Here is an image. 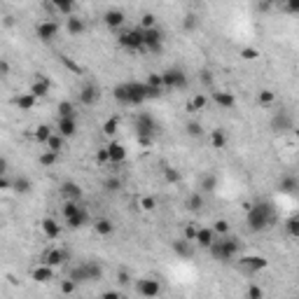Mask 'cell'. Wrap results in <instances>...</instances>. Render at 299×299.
<instances>
[{"mask_svg":"<svg viewBox=\"0 0 299 299\" xmlns=\"http://www.w3.org/2000/svg\"><path fill=\"white\" fill-rule=\"evenodd\" d=\"M103 23L110 31H117V28H122L124 23H126V14H124L122 9H107L105 14H103Z\"/></svg>","mask_w":299,"mask_h":299,"instance_id":"cell-19","label":"cell"},{"mask_svg":"<svg viewBox=\"0 0 299 299\" xmlns=\"http://www.w3.org/2000/svg\"><path fill=\"white\" fill-rule=\"evenodd\" d=\"M215 238H217V234L213 231V227H201V229H197V236H194V246H199V248H203V250H208Z\"/></svg>","mask_w":299,"mask_h":299,"instance_id":"cell-21","label":"cell"},{"mask_svg":"<svg viewBox=\"0 0 299 299\" xmlns=\"http://www.w3.org/2000/svg\"><path fill=\"white\" fill-rule=\"evenodd\" d=\"M133 131L138 138H154L157 133V119H154L150 112H138L136 115V122H133Z\"/></svg>","mask_w":299,"mask_h":299,"instance_id":"cell-7","label":"cell"},{"mask_svg":"<svg viewBox=\"0 0 299 299\" xmlns=\"http://www.w3.org/2000/svg\"><path fill=\"white\" fill-rule=\"evenodd\" d=\"M276 224V208L269 201H257V203H248L246 206V227L253 234L271 229Z\"/></svg>","mask_w":299,"mask_h":299,"instance_id":"cell-2","label":"cell"},{"mask_svg":"<svg viewBox=\"0 0 299 299\" xmlns=\"http://www.w3.org/2000/svg\"><path fill=\"white\" fill-rule=\"evenodd\" d=\"M103 187H105V192H119L122 190V180L119 178H107L103 183Z\"/></svg>","mask_w":299,"mask_h":299,"instance_id":"cell-45","label":"cell"},{"mask_svg":"<svg viewBox=\"0 0 299 299\" xmlns=\"http://www.w3.org/2000/svg\"><path fill=\"white\" fill-rule=\"evenodd\" d=\"M7 190H12V180L7 176H0V192H7Z\"/></svg>","mask_w":299,"mask_h":299,"instance_id":"cell-57","label":"cell"},{"mask_svg":"<svg viewBox=\"0 0 299 299\" xmlns=\"http://www.w3.org/2000/svg\"><path fill=\"white\" fill-rule=\"evenodd\" d=\"M136 292H138L140 297H159L161 295V283L159 281H154V278H140V281H136Z\"/></svg>","mask_w":299,"mask_h":299,"instance_id":"cell-13","label":"cell"},{"mask_svg":"<svg viewBox=\"0 0 299 299\" xmlns=\"http://www.w3.org/2000/svg\"><path fill=\"white\" fill-rule=\"evenodd\" d=\"M154 208H157V199H154V197H143V199H140V210L152 213Z\"/></svg>","mask_w":299,"mask_h":299,"instance_id":"cell-47","label":"cell"},{"mask_svg":"<svg viewBox=\"0 0 299 299\" xmlns=\"http://www.w3.org/2000/svg\"><path fill=\"white\" fill-rule=\"evenodd\" d=\"M0 75H2V77L9 75V63L5 61V59H0Z\"/></svg>","mask_w":299,"mask_h":299,"instance_id":"cell-58","label":"cell"},{"mask_svg":"<svg viewBox=\"0 0 299 299\" xmlns=\"http://www.w3.org/2000/svg\"><path fill=\"white\" fill-rule=\"evenodd\" d=\"M94 231L99 236H112L115 234V222L110 217H99V220H94Z\"/></svg>","mask_w":299,"mask_h":299,"instance_id":"cell-27","label":"cell"},{"mask_svg":"<svg viewBox=\"0 0 299 299\" xmlns=\"http://www.w3.org/2000/svg\"><path fill=\"white\" fill-rule=\"evenodd\" d=\"M103 150H105L107 164H112V166H117V164H124V161H126V157H129L126 147H124L122 143H117V140H110V143H107Z\"/></svg>","mask_w":299,"mask_h":299,"instance_id":"cell-12","label":"cell"},{"mask_svg":"<svg viewBox=\"0 0 299 299\" xmlns=\"http://www.w3.org/2000/svg\"><path fill=\"white\" fill-rule=\"evenodd\" d=\"M117 42L126 52H143V28H126L117 35Z\"/></svg>","mask_w":299,"mask_h":299,"instance_id":"cell-5","label":"cell"},{"mask_svg":"<svg viewBox=\"0 0 299 299\" xmlns=\"http://www.w3.org/2000/svg\"><path fill=\"white\" fill-rule=\"evenodd\" d=\"M45 147H47V150H52V152H59V154H61V150L66 147V138H63V136H59L56 131H52V136L47 138Z\"/></svg>","mask_w":299,"mask_h":299,"instance_id":"cell-34","label":"cell"},{"mask_svg":"<svg viewBox=\"0 0 299 299\" xmlns=\"http://www.w3.org/2000/svg\"><path fill=\"white\" fill-rule=\"evenodd\" d=\"M164 180H166V183H171V185H176V183H180V173H178L176 169H166L164 171Z\"/></svg>","mask_w":299,"mask_h":299,"instance_id":"cell-48","label":"cell"},{"mask_svg":"<svg viewBox=\"0 0 299 299\" xmlns=\"http://www.w3.org/2000/svg\"><path fill=\"white\" fill-rule=\"evenodd\" d=\"M203 203H206V199H203L201 192H192L187 199H185V206H187V210H192V213H199Z\"/></svg>","mask_w":299,"mask_h":299,"instance_id":"cell-32","label":"cell"},{"mask_svg":"<svg viewBox=\"0 0 299 299\" xmlns=\"http://www.w3.org/2000/svg\"><path fill=\"white\" fill-rule=\"evenodd\" d=\"M70 278H73L77 285L100 281V278H103V267H100L99 262H82V264H77V267L70 271Z\"/></svg>","mask_w":299,"mask_h":299,"instance_id":"cell-4","label":"cell"},{"mask_svg":"<svg viewBox=\"0 0 299 299\" xmlns=\"http://www.w3.org/2000/svg\"><path fill=\"white\" fill-rule=\"evenodd\" d=\"M246 297L248 299H262L264 297V290H262L260 285H250V288L246 290Z\"/></svg>","mask_w":299,"mask_h":299,"instance_id":"cell-50","label":"cell"},{"mask_svg":"<svg viewBox=\"0 0 299 299\" xmlns=\"http://www.w3.org/2000/svg\"><path fill=\"white\" fill-rule=\"evenodd\" d=\"M161 85L169 92H176V89H185L187 87V73L183 68H166L161 73Z\"/></svg>","mask_w":299,"mask_h":299,"instance_id":"cell-6","label":"cell"},{"mask_svg":"<svg viewBox=\"0 0 299 299\" xmlns=\"http://www.w3.org/2000/svg\"><path fill=\"white\" fill-rule=\"evenodd\" d=\"M210 80H213V77H210V73H208V70H203V73H201V82H203V85H210Z\"/></svg>","mask_w":299,"mask_h":299,"instance_id":"cell-60","label":"cell"},{"mask_svg":"<svg viewBox=\"0 0 299 299\" xmlns=\"http://www.w3.org/2000/svg\"><path fill=\"white\" fill-rule=\"evenodd\" d=\"M75 2H77V0H52L54 7L59 9L61 14H66V16H70L73 12H75Z\"/></svg>","mask_w":299,"mask_h":299,"instance_id":"cell-36","label":"cell"},{"mask_svg":"<svg viewBox=\"0 0 299 299\" xmlns=\"http://www.w3.org/2000/svg\"><path fill=\"white\" fill-rule=\"evenodd\" d=\"M40 229H42V234H45L49 241H56V238L61 236V231H63L61 224L56 222L54 217H42V220H40Z\"/></svg>","mask_w":299,"mask_h":299,"instance_id":"cell-20","label":"cell"},{"mask_svg":"<svg viewBox=\"0 0 299 299\" xmlns=\"http://www.w3.org/2000/svg\"><path fill=\"white\" fill-rule=\"evenodd\" d=\"M292 129H295V119H292L290 112L281 110V112L274 115V119H271V131L274 133H290Z\"/></svg>","mask_w":299,"mask_h":299,"instance_id":"cell-14","label":"cell"},{"mask_svg":"<svg viewBox=\"0 0 299 299\" xmlns=\"http://www.w3.org/2000/svg\"><path fill=\"white\" fill-rule=\"evenodd\" d=\"M201 190L203 192H215L217 190V176H213V173H208V176H203V180H201Z\"/></svg>","mask_w":299,"mask_h":299,"instance_id":"cell-40","label":"cell"},{"mask_svg":"<svg viewBox=\"0 0 299 299\" xmlns=\"http://www.w3.org/2000/svg\"><path fill=\"white\" fill-rule=\"evenodd\" d=\"M145 85L157 87V89H164V85H161V73H152V75L147 77V82H145Z\"/></svg>","mask_w":299,"mask_h":299,"instance_id":"cell-52","label":"cell"},{"mask_svg":"<svg viewBox=\"0 0 299 299\" xmlns=\"http://www.w3.org/2000/svg\"><path fill=\"white\" fill-rule=\"evenodd\" d=\"M192 246H194V243H192V241H187V238H176V241L171 243L173 253H176L178 257H185V260L194 255V248H192Z\"/></svg>","mask_w":299,"mask_h":299,"instance_id":"cell-24","label":"cell"},{"mask_svg":"<svg viewBox=\"0 0 299 299\" xmlns=\"http://www.w3.org/2000/svg\"><path fill=\"white\" fill-rule=\"evenodd\" d=\"M208 107V96L206 94H194L192 100L187 103V110H192V112H199V110H206Z\"/></svg>","mask_w":299,"mask_h":299,"instance_id":"cell-35","label":"cell"},{"mask_svg":"<svg viewBox=\"0 0 299 299\" xmlns=\"http://www.w3.org/2000/svg\"><path fill=\"white\" fill-rule=\"evenodd\" d=\"M49 89H52V82H49V80H47V77L40 73V75L35 77L33 87H31V94L35 96V99H45L47 94H49Z\"/></svg>","mask_w":299,"mask_h":299,"instance_id":"cell-23","label":"cell"},{"mask_svg":"<svg viewBox=\"0 0 299 299\" xmlns=\"http://www.w3.org/2000/svg\"><path fill=\"white\" fill-rule=\"evenodd\" d=\"M161 92H164V89H157V87H150V85H145V82L131 80V82L117 85L115 89H112V96H115V100L122 103V105H143V103L150 99H159Z\"/></svg>","mask_w":299,"mask_h":299,"instance_id":"cell-1","label":"cell"},{"mask_svg":"<svg viewBox=\"0 0 299 299\" xmlns=\"http://www.w3.org/2000/svg\"><path fill=\"white\" fill-rule=\"evenodd\" d=\"M208 143H210L213 150H224L227 143H229V138H227L224 129H213V131H210V136H208Z\"/></svg>","mask_w":299,"mask_h":299,"instance_id":"cell-28","label":"cell"},{"mask_svg":"<svg viewBox=\"0 0 299 299\" xmlns=\"http://www.w3.org/2000/svg\"><path fill=\"white\" fill-rule=\"evenodd\" d=\"M185 131H187L192 138H201V136H203V126H201L199 122H187L185 124Z\"/></svg>","mask_w":299,"mask_h":299,"instance_id":"cell-43","label":"cell"},{"mask_svg":"<svg viewBox=\"0 0 299 299\" xmlns=\"http://www.w3.org/2000/svg\"><path fill=\"white\" fill-rule=\"evenodd\" d=\"M87 224H92V217H89V213H87L85 206H80L75 213L66 217V227H68V229H82V227H87Z\"/></svg>","mask_w":299,"mask_h":299,"instance_id":"cell-15","label":"cell"},{"mask_svg":"<svg viewBox=\"0 0 299 299\" xmlns=\"http://www.w3.org/2000/svg\"><path fill=\"white\" fill-rule=\"evenodd\" d=\"M152 26H157L154 14H143V19H140V28H152Z\"/></svg>","mask_w":299,"mask_h":299,"instance_id":"cell-53","label":"cell"},{"mask_svg":"<svg viewBox=\"0 0 299 299\" xmlns=\"http://www.w3.org/2000/svg\"><path fill=\"white\" fill-rule=\"evenodd\" d=\"M56 133L63 136L66 140L75 138L77 136V119L75 117H59V122H56Z\"/></svg>","mask_w":299,"mask_h":299,"instance_id":"cell-16","label":"cell"},{"mask_svg":"<svg viewBox=\"0 0 299 299\" xmlns=\"http://www.w3.org/2000/svg\"><path fill=\"white\" fill-rule=\"evenodd\" d=\"M7 169H9V161L5 157H0V176H7Z\"/></svg>","mask_w":299,"mask_h":299,"instance_id":"cell-59","label":"cell"},{"mask_svg":"<svg viewBox=\"0 0 299 299\" xmlns=\"http://www.w3.org/2000/svg\"><path fill=\"white\" fill-rule=\"evenodd\" d=\"M14 105L19 107V112H31L33 107L38 105V99H35L31 92L19 94V96H14Z\"/></svg>","mask_w":299,"mask_h":299,"instance_id":"cell-22","label":"cell"},{"mask_svg":"<svg viewBox=\"0 0 299 299\" xmlns=\"http://www.w3.org/2000/svg\"><path fill=\"white\" fill-rule=\"evenodd\" d=\"M213 231L217 234V236H227V234H229V222H227V220H215Z\"/></svg>","mask_w":299,"mask_h":299,"instance_id":"cell-44","label":"cell"},{"mask_svg":"<svg viewBox=\"0 0 299 299\" xmlns=\"http://www.w3.org/2000/svg\"><path fill=\"white\" fill-rule=\"evenodd\" d=\"M253 2H262V0H253Z\"/></svg>","mask_w":299,"mask_h":299,"instance_id":"cell-62","label":"cell"},{"mask_svg":"<svg viewBox=\"0 0 299 299\" xmlns=\"http://www.w3.org/2000/svg\"><path fill=\"white\" fill-rule=\"evenodd\" d=\"M77 100H80L82 105H87V107L99 105V100H100V87L94 85V82L85 85L82 89H80V94H77Z\"/></svg>","mask_w":299,"mask_h":299,"instance_id":"cell-11","label":"cell"},{"mask_svg":"<svg viewBox=\"0 0 299 299\" xmlns=\"http://www.w3.org/2000/svg\"><path fill=\"white\" fill-rule=\"evenodd\" d=\"M49 136H52V126H49V124H40L38 129H35V133H33V138L38 140V143H42V145L47 143Z\"/></svg>","mask_w":299,"mask_h":299,"instance_id":"cell-37","label":"cell"},{"mask_svg":"<svg viewBox=\"0 0 299 299\" xmlns=\"http://www.w3.org/2000/svg\"><path fill=\"white\" fill-rule=\"evenodd\" d=\"M197 26H199V19H197V14H187V16H185V21H183L185 31H194Z\"/></svg>","mask_w":299,"mask_h":299,"instance_id":"cell-49","label":"cell"},{"mask_svg":"<svg viewBox=\"0 0 299 299\" xmlns=\"http://www.w3.org/2000/svg\"><path fill=\"white\" fill-rule=\"evenodd\" d=\"M285 229H288V234H290L292 238L299 236V220H297V215H292V217H288V220H285Z\"/></svg>","mask_w":299,"mask_h":299,"instance_id":"cell-42","label":"cell"},{"mask_svg":"<svg viewBox=\"0 0 299 299\" xmlns=\"http://www.w3.org/2000/svg\"><path fill=\"white\" fill-rule=\"evenodd\" d=\"M31 278L33 281H38V283H49V281H54V267L38 264V267L31 271Z\"/></svg>","mask_w":299,"mask_h":299,"instance_id":"cell-26","label":"cell"},{"mask_svg":"<svg viewBox=\"0 0 299 299\" xmlns=\"http://www.w3.org/2000/svg\"><path fill=\"white\" fill-rule=\"evenodd\" d=\"M117 283H119V285H129L131 283V274L126 271V269H122V271L117 274Z\"/></svg>","mask_w":299,"mask_h":299,"instance_id":"cell-56","label":"cell"},{"mask_svg":"<svg viewBox=\"0 0 299 299\" xmlns=\"http://www.w3.org/2000/svg\"><path fill=\"white\" fill-rule=\"evenodd\" d=\"M117 131H119V119H117V117H110V119H105V124H103V133H105L107 138H112Z\"/></svg>","mask_w":299,"mask_h":299,"instance_id":"cell-39","label":"cell"},{"mask_svg":"<svg viewBox=\"0 0 299 299\" xmlns=\"http://www.w3.org/2000/svg\"><path fill=\"white\" fill-rule=\"evenodd\" d=\"M269 267V260L267 257H262V255H243L241 262H238V269L243 271V274H260L264 269Z\"/></svg>","mask_w":299,"mask_h":299,"instance_id":"cell-9","label":"cell"},{"mask_svg":"<svg viewBox=\"0 0 299 299\" xmlns=\"http://www.w3.org/2000/svg\"><path fill=\"white\" fill-rule=\"evenodd\" d=\"M56 161H59V152H52V150H47V147L38 154V164L42 169H52V166H56Z\"/></svg>","mask_w":299,"mask_h":299,"instance_id":"cell-31","label":"cell"},{"mask_svg":"<svg viewBox=\"0 0 299 299\" xmlns=\"http://www.w3.org/2000/svg\"><path fill=\"white\" fill-rule=\"evenodd\" d=\"M68 262V253L63 250V248H52V250H47L45 255H42V264H47V267H61V264H66Z\"/></svg>","mask_w":299,"mask_h":299,"instance_id":"cell-17","label":"cell"},{"mask_svg":"<svg viewBox=\"0 0 299 299\" xmlns=\"http://www.w3.org/2000/svg\"><path fill=\"white\" fill-rule=\"evenodd\" d=\"M238 250H241L238 238L229 236V234H227V236H217L213 243H210V248H208L210 257L217 262H231L238 255Z\"/></svg>","mask_w":299,"mask_h":299,"instance_id":"cell-3","label":"cell"},{"mask_svg":"<svg viewBox=\"0 0 299 299\" xmlns=\"http://www.w3.org/2000/svg\"><path fill=\"white\" fill-rule=\"evenodd\" d=\"M59 192H61L63 201H82V197H85V190L77 183H73V180H66Z\"/></svg>","mask_w":299,"mask_h":299,"instance_id":"cell-18","label":"cell"},{"mask_svg":"<svg viewBox=\"0 0 299 299\" xmlns=\"http://www.w3.org/2000/svg\"><path fill=\"white\" fill-rule=\"evenodd\" d=\"M61 292H63V295H73V292H77V283L73 281V278L63 281V283H61Z\"/></svg>","mask_w":299,"mask_h":299,"instance_id":"cell-51","label":"cell"},{"mask_svg":"<svg viewBox=\"0 0 299 299\" xmlns=\"http://www.w3.org/2000/svg\"><path fill=\"white\" fill-rule=\"evenodd\" d=\"M164 49V33L152 26V28H143V52L159 54Z\"/></svg>","mask_w":299,"mask_h":299,"instance_id":"cell-8","label":"cell"},{"mask_svg":"<svg viewBox=\"0 0 299 299\" xmlns=\"http://www.w3.org/2000/svg\"><path fill=\"white\" fill-rule=\"evenodd\" d=\"M283 5H285V9H288L290 14H297V12H299V0H283Z\"/></svg>","mask_w":299,"mask_h":299,"instance_id":"cell-55","label":"cell"},{"mask_svg":"<svg viewBox=\"0 0 299 299\" xmlns=\"http://www.w3.org/2000/svg\"><path fill=\"white\" fill-rule=\"evenodd\" d=\"M12 190H14L16 194H28L33 190V183H31V178H26V176H19L12 180Z\"/></svg>","mask_w":299,"mask_h":299,"instance_id":"cell-33","label":"cell"},{"mask_svg":"<svg viewBox=\"0 0 299 299\" xmlns=\"http://www.w3.org/2000/svg\"><path fill=\"white\" fill-rule=\"evenodd\" d=\"M274 100H276V94L271 92V89H262V92L257 94V103H260V105H271Z\"/></svg>","mask_w":299,"mask_h":299,"instance_id":"cell-41","label":"cell"},{"mask_svg":"<svg viewBox=\"0 0 299 299\" xmlns=\"http://www.w3.org/2000/svg\"><path fill=\"white\" fill-rule=\"evenodd\" d=\"M103 297H105V299H117V297H119V292H115V290H112V292H103Z\"/></svg>","mask_w":299,"mask_h":299,"instance_id":"cell-61","label":"cell"},{"mask_svg":"<svg viewBox=\"0 0 299 299\" xmlns=\"http://www.w3.org/2000/svg\"><path fill=\"white\" fill-rule=\"evenodd\" d=\"M59 31H61V23L54 21V19H45V21H40L38 26H35V35H38L40 42H52V40H56Z\"/></svg>","mask_w":299,"mask_h":299,"instance_id":"cell-10","label":"cell"},{"mask_svg":"<svg viewBox=\"0 0 299 299\" xmlns=\"http://www.w3.org/2000/svg\"><path fill=\"white\" fill-rule=\"evenodd\" d=\"M213 100L217 107H222V110H231V107L236 105V96L231 92H213Z\"/></svg>","mask_w":299,"mask_h":299,"instance_id":"cell-25","label":"cell"},{"mask_svg":"<svg viewBox=\"0 0 299 299\" xmlns=\"http://www.w3.org/2000/svg\"><path fill=\"white\" fill-rule=\"evenodd\" d=\"M85 21H82V19H80V16H75V14H70L68 16V21H66V31L70 33V35H82V33H85Z\"/></svg>","mask_w":299,"mask_h":299,"instance_id":"cell-29","label":"cell"},{"mask_svg":"<svg viewBox=\"0 0 299 299\" xmlns=\"http://www.w3.org/2000/svg\"><path fill=\"white\" fill-rule=\"evenodd\" d=\"M56 115L59 117H75V105H73L70 100H61V103L56 105Z\"/></svg>","mask_w":299,"mask_h":299,"instance_id":"cell-38","label":"cell"},{"mask_svg":"<svg viewBox=\"0 0 299 299\" xmlns=\"http://www.w3.org/2000/svg\"><path fill=\"white\" fill-rule=\"evenodd\" d=\"M194 236H197V227H194V224H187V227L183 229V238H187V241H192L194 243Z\"/></svg>","mask_w":299,"mask_h":299,"instance_id":"cell-54","label":"cell"},{"mask_svg":"<svg viewBox=\"0 0 299 299\" xmlns=\"http://www.w3.org/2000/svg\"><path fill=\"white\" fill-rule=\"evenodd\" d=\"M241 56H243L246 61H257V59H260V49H255V47H243V49H241Z\"/></svg>","mask_w":299,"mask_h":299,"instance_id":"cell-46","label":"cell"},{"mask_svg":"<svg viewBox=\"0 0 299 299\" xmlns=\"http://www.w3.org/2000/svg\"><path fill=\"white\" fill-rule=\"evenodd\" d=\"M299 187V180L297 176H283L281 178V183H278V190H281V194H295Z\"/></svg>","mask_w":299,"mask_h":299,"instance_id":"cell-30","label":"cell"}]
</instances>
